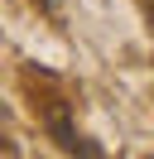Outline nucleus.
<instances>
[{
  "mask_svg": "<svg viewBox=\"0 0 154 159\" xmlns=\"http://www.w3.org/2000/svg\"><path fill=\"white\" fill-rule=\"evenodd\" d=\"M43 5H48V10H58V0H43Z\"/></svg>",
  "mask_w": 154,
  "mask_h": 159,
  "instance_id": "obj_1",
  "label": "nucleus"
}]
</instances>
